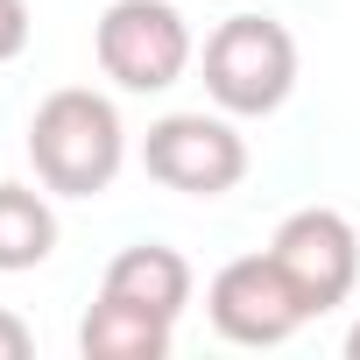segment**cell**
<instances>
[{"instance_id":"cell-1","label":"cell","mask_w":360,"mask_h":360,"mask_svg":"<svg viewBox=\"0 0 360 360\" xmlns=\"http://www.w3.org/2000/svg\"><path fill=\"white\" fill-rule=\"evenodd\" d=\"M29 162L36 184L57 198H99L113 191V176L127 162V127L120 106L92 85H64L29 113Z\"/></svg>"},{"instance_id":"cell-2","label":"cell","mask_w":360,"mask_h":360,"mask_svg":"<svg viewBox=\"0 0 360 360\" xmlns=\"http://www.w3.org/2000/svg\"><path fill=\"white\" fill-rule=\"evenodd\" d=\"M205 92L233 120H262L297 92V36L276 15H226L205 36Z\"/></svg>"},{"instance_id":"cell-3","label":"cell","mask_w":360,"mask_h":360,"mask_svg":"<svg viewBox=\"0 0 360 360\" xmlns=\"http://www.w3.org/2000/svg\"><path fill=\"white\" fill-rule=\"evenodd\" d=\"M92 57L120 92H169L191 71V22L169 0H113L92 29Z\"/></svg>"},{"instance_id":"cell-4","label":"cell","mask_w":360,"mask_h":360,"mask_svg":"<svg viewBox=\"0 0 360 360\" xmlns=\"http://www.w3.org/2000/svg\"><path fill=\"white\" fill-rule=\"evenodd\" d=\"M141 169L162 191L184 198H226L248 176V141L226 113H162L141 141Z\"/></svg>"},{"instance_id":"cell-5","label":"cell","mask_w":360,"mask_h":360,"mask_svg":"<svg viewBox=\"0 0 360 360\" xmlns=\"http://www.w3.org/2000/svg\"><path fill=\"white\" fill-rule=\"evenodd\" d=\"M205 318H212V332L233 339V346H283V339H297V325H311L297 283L283 276V262H276L269 248H262V255H233V262L212 276Z\"/></svg>"},{"instance_id":"cell-6","label":"cell","mask_w":360,"mask_h":360,"mask_svg":"<svg viewBox=\"0 0 360 360\" xmlns=\"http://www.w3.org/2000/svg\"><path fill=\"white\" fill-rule=\"evenodd\" d=\"M269 255L283 262V276L297 283V297H304L311 318L339 311V304L353 297V283H360V233H353V219L332 212V205L290 212V219L276 226Z\"/></svg>"},{"instance_id":"cell-7","label":"cell","mask_w":360,"mask_h":360,"mask_svg":"<svg viewBox=\"0 0 360 360\" xmlns=\"http://www.w3.org/2000/svg\"><path fill=\"white\" fill-rule=\"evenodd\" d=\"M99 297H113V304H134V311H148V318L176 325V318H184V304H191V262L176 255V248H162V240L120 248V255L106 262V283H99Z\"/></svg>"},{"instance_id":"cell-8","label":"cell","mask_w":360,"mask_h":360,"mask_svg":"<svg viewBox=\"0 0 360 360\" xmlns=\"http://www.w3.org/2000/svg\"><path fill=\"white\" fill-rule=\"evenodd\" d=\"M78 353L85 360H162L169 353V325L148 318V311H134V304L99 297L85 311V325H78Z\"/></svg>"},{"instance_id":"cell-9","label":"cell","mask_w":360,"mask_h":360,"mask_svg":"<svg viewBox=\"0 0 360 360\" xmlns=\"http://www.w3.org/2000/svg\"><path fill=\"white\" fill-rule=\"evenodd\" d=\"M57 255V212L29 184H0V276L43 269Z\"/></svg>"},{"instance_id":"cell-10","label":"cell","mask_w":360,"mask_h":360,"mask_svg":"<svg viewBox=\"0 0 360 360\" xmlns=\"http://www.w3.org/2000/svg\"><path fill=\"white\" fill-rule=\"evenodd\" d=\"M29 0H0V64H15L22 50H29Z\"/></svg>"},{"instance_id":"cell-11","label":"cell","mask_w":360,"mask_h":360,"mask_svg":"<svg viewBox=\"0 0 360 360\" xmlns=\"http://www.w3.org/2000/svg\"><path fill=\"white\" fill-rule=\"evenodd\" d=\"M29 346H36V332L15 311H0V360H29Z\"/></svg>"},{"instance_id":"cell-12","label":"cell","mask_w":360,"mask_h":360,"mask_svg":"<svg viewBox=\"0 0 360 360\" xmlns=\"http://www.w3.org/2000/svg\"><path fill=\"white\" fill-rule=\"evenodd\" d=\"M346 360H360V325H353V332H346Z\"/></svg>"}]
</instances>
